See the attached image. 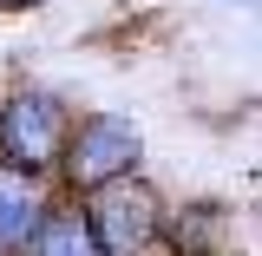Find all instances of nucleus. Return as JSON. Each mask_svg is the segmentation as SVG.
Segmentation results:
<instances>
[{"label":"nucleus","instance_id":"nucleus-1","mask_svg":"<svg viewBox=\"0 0 262 256\" xmlns=\"http://www.w3.org/2000/svg\"><path fill=\"white\" fill-rule=\"evenodd\" d=\"M138 158H144V138H138V125H131L125 112H85V119H72L66 151H59L53 171L66 178L72 197H92V191H105V184L131 178Z\"/></svg>","mask_w":262,"mask_h":256},{"label":"nucleus","instance_id":"nucleus-2","mask_svg":"<svg viewBox=\"0 0 262 256\" xmlns=\"http://www.w3.org/2000/svg\"><path fill=\"white\" fill-rule=\"evenodd\" d=\"M66 131H72V105L46 86H13L0 105V164L46 178L66 151Z\"/></svg>","mask_w":262,"mask_h":256},{"label":"nucleus","instance_id":"nucleus-3","mask_svg":"<svg viewBox=\"0 0 262 256\" xmlns=\"http://www.w3.org/2000/svg\"><path fill=\"white\" fill-rule=\"evenodd\" d=\"M79 217H85V230H92V243L105 256H151L158 250V230H164V197L144 171H131L118 184L92 191Z\"/></svg>","mask_w":262,"mask_h":256},{"label":"nucleus","instance_id":"nucleus-4","mask_svg":"<svg viewBox=\"0 0 262 256\" xmlns=\"http://www.w3.org/2000/svg\"><path fill=\"white\" fill-rule=\"evenodd\" d=\"M53 217V191L46 178H27L13 164H0V256H20L39 237V224Z\"/></svg>","mask_w":262,"mask_h":256},{"label":"nucleus","instance_id":"nucleus-5","mask_svg":"<svg viewBox=\"0 0 262 256\" xmlns=\"http://www.w3.org/2000/svg\"><path fill=\"white\" fill-rule=\"evenodd\" d=\"M20 256H105V250L92 243V230H85L79 210H59V204H53V217L39 224V237H33Z\"/></svg>","mask_w":262,"mask_h":256},{"label":"nucleus","instance_id":"nucleus-6","mask_svg":"<svg viewBox=\"0 0 262 256\" xmlns=\"http://www.w3.org/2000/svg\"><path fill=\"white\" fill-rule=\"evenodd\" d=\"M13 7H39V0H0V13H13Z\"/></svg>","mask_w":262,"mask_h":256}]
</instances>
